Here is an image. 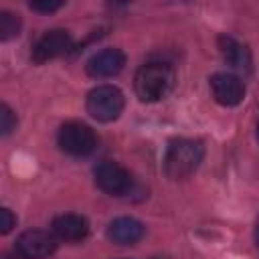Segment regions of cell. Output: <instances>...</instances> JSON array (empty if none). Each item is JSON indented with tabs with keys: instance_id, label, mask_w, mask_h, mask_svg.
<instances>
[{
	"instance_id": "cell-1",
	"label": "cell",
	"mask_w": 259,
	"mask_h": 259,
	"mask_svg": "<svg viewBox=\"0 0 259 259\" xmlns=\"http://www.w3.org/2000/svg\"><path fill=\"white\" fill-rule=\"evenodd\" d=\"M204 158V144L192 138L172 140L164 154V172L170 180L190 178Z\"/></svg>"
},
{
	"instance_id": "cell-2",
	"label": "cell",
	"mask_w": 259,
	"mask_h": 259,
	"mask_svg": "<svg viewBox=\"0 0 259 259\" xmlns=\"http://www.w3.org/2000/svg\"><path fill=\"white\" fill-rule=\"evenodd\" d=\"M174 87V69L168 63L152 61L142 65L134 77V89L140 101L154 103L164 99Z\"/></svg>"
},
{
	"instance_id": "cell-3",
	"label": "cell",
	"mask_w": 259,
	"mask_h": 259,
	"mask_svg": "<svg viewBox=\"0 0 259 259\" xmlns=\"http://www.w3.org/2000/svg\"><path fill=\"white\" fill-rule=\"evenodd\" d=\"M87 113L97 121H113L123 111V93L115 85H97L87 93Z\"/></svg>"
},
{
	"instance_id": "cell-4",
	"label": "cell",
	"mask_w": 259,
	"mask_h": 259,
	"mask_svg": "<svg viewBox=\"0 0 259 259\" xmlns=\"http://www.w3.org/2000/svg\"><path fill=\"white\" fill-rule=\"evenodd\" d=\"M57 142L65 154L75 156V158H83L95 150L97 136L83 121H67L61 125L59 134H57Z\"/></svg>"
},
{
	"instance_id": "cell-5",
	"label": "cell",
	"mask_w": 259,
	"mask_h": 259,
	"mask_svg": "<svg viewBox=\"0 0 259 259\" xmlns=\"http://www.w3.org/2000/svg\"><path fill=\"white\" fill-rule=\"evenodd\" d=\"M93 176H95V184L103 192L113 196H121L132 188V174L119 162L113 160L99 162L93 170Z\"/></svg>"
},
{
	"instance_id": "cell-6",
	"label": "cell",
	"mask_w": 259,
	"mask_h": 259,
	"mask_svg": "<svg viewBox=\"0 0 259 259\" xmlns=\"http://www.w3.org/2000/svg\"><path fill=\"white\" fill-rule=\"evenodd\" d=\"M57 249V237L42 229L24 231L16 239V253L24 259H45Z\"/></svg>"
},
{
	"instance_id": "cell-7",
	"label": "cell",
	"mask_w": 259,
	"mask_h": 259,
	"mask_svg": "<svg viewBox=\"0 0 259 259\" xmlns=\"http://www.w3.org/2000/svg\"><path fill=\"white\" fill-rule=\"evenodd\" d=\"M71 49V34L63 28H53L47 30L32 47V61L42 65L47 61H53L61 55H65Z\"/></svg>"
},
{
	"instance_id": "cell-8",
	"label": "cell",
	"mask_w": 259,
	"mask_h": 259,
	"mask_svg": "<svg viewBox=\"0 0 259 259\" xmlns=\"http://www.w3.org/2000/svg\"><path fill=\"white\" fill-rule=\"evenodd\" d=\"M210 91L217 103L235 107L245 97V83L233 73H214L210 77Z\"/></svg>"
},
{
	"instance_id": "cell-9",
	"label": "cell",
	"mask_w": 259,
	"mask_h": 259,
	"mask_svg": "<svg viewBox=\"0 0 259 259\" xmlns=\"http://www.w3.org/2000/svg\"><path fill=\"white\" fill-rule=\"evenodd\" d=\"M87 73L91 77L103 79V77H113L125 67V55L119 49H103L95 53L87 61Z\"/></svg>"
},
{
	"instance_id": "cell-10",
	"label": "cell",
	"mask_w": 259,
	"mask_h": 259,
	"mask_svg": "<svg viewBox=\"0 0 259 259\" xmlns=\"http://www.w3.org/2000/svg\"><path fill=\"white\" fill-rule=\"evenodd\" d=\"M53 235L61 241H67V243H77V241H83L87 235H89V223L85 217L81 214H75V212H65V214H59L53 219Z\"/></svg>"
},
{
	"instance_id": "cell-11",
	"label": "cell",
	"mask_w": 259,
	"mask_h": 259,
	"mask_svg": "<svg viewBox=\"0 0 259 259\" xmlns=\"http://www.w3.org/2000/svg\"><path fill=\"white\" fill-rule=\"evenodd\" d=\"M146 233V227L134 217H119L107 225V239L115 245H136Z\"/></svg>"
},
{
	"instance_id": "cell-12",
	"label": "cell",
	"mask_w": 259,
	"mask_h": 259,
	"mask_svg": "<svg viewBox=\"0 0 259 259\" xmlns=\"http://www.w3.org/2000/svg\"><path fill=\"white\" fill-rule=\"evenodd\" d=\"M219 51H221L223 61L231 69L241 71V73H249L251 71V53L243 42L235 40L233 36L221 34L219 36Z\"/></svg>"
},
{
	"instance_id": "cell-13",
	"label": "cell",
	"mask_w": 259,
	"mask_h": 259,
	"mask_svg": "<svg viewBox=\"0 0 259 259\" xmlns=\"http://www.w3.org/2000/svg\"><path fill=\"white\" fill-rule=\"evenodd\" d=\"M20 18L18 14L14 12H8V10H2L0 12V38L2 40H10L14 36L20 34Z\"/></svg>"
},
{
	"instance_id": "cell-14",
	"label": "cell",
	"mask_w": 259,
	"mask_h": 259,
	"mask_svg": "<svg viewBox=\"0 0 259 259\" xmlns=\"http://www.w3.org/2000/svg\"><path fill=\"white\" fill-rule=\"evenodd\" d=\"M0 130L2 136H8L12 130H16V115L6 103L0 105Z\"/></svg>"
},
{
	"instance_id": "cell-15",
	"label": "cell",
	"mask_w": 259,
	"mask_h": 259,
	"mask_svg": "<svg viewBox=\"0 0 259 259\" xmlns=\"http://www.w3.org/2000/svg\"><path fill=\"white\" fill-rule=\"evenodd\" d=\"M14 227H16V217L12 214L10 208H2V210H0V233L6 235V233H10Z\"/></svg>"
},
{
	"instance_id": "cell-16",
	"label": "cell",
	"mask_w": 259,
	"mask_h": 259,
	"mask_svg": "<svg viewBox=\"0 0 259 259\" xmlns=\"http://www.w3.org/2000/svg\"><path fill=\"white\" fill-rule=\"evenodd\" d=\"M32 10H36V12H55V10H59L61 6H63V2H51V0H42V2H30L28 4Z\"/></svg>"
},
{
	"instance_id": "cell-17",
	"label": "cell",
	"mask_w": 259,
	"mask_h": 259,
	"mask_svg": "<svg viewBox=\"0 0 259 259\" xmlns=\"http://www.w3.org/2000/svg\"><path fill=\"white\" fill-rule=\"evenodd\" d=\"M255 241H257V247H259V219H257V227H255Z\"/></svg>"
},
{
	"instance_id": "cell-18",
	"label": "cell",
	"mask_w": 259,
	"mask_h": 259,
	"mask_svg": "<svg viewBox=\"0 0 259 259\" xmlns=\"http://www.w3.org/2000/svg\"><path fill=\"white\" fill-rule=\"evenodd\" d=\"M4 259H24V257H22V255H18V257H10V255H6Z\"/></svg>"
},
{
	"instance_id": "cell-19",
	"label": "cell",
	"mask_w": 259,
	"mask_h": 259,
	"mask_svg": "<svg viewBox=\"0 0 259 259\" xmlns=\"http://www.w3.org/2000/svg\"><path fill=\"white\" fill-rule=\"evenodd\" d=\"M257 142H259V121H257Z\"/></svg>"
}]
</instances>
